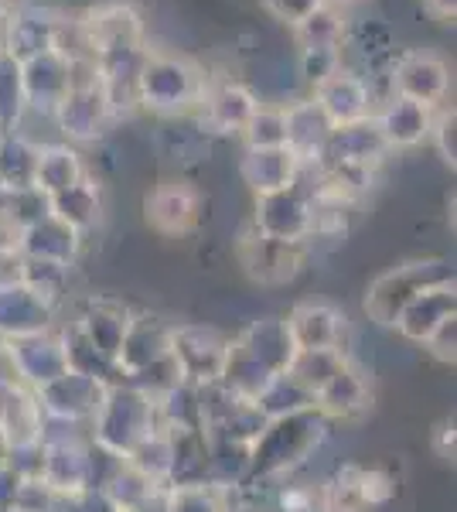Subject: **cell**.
<instances>
[{
    "mask_svg": "<svg viewBox=\"0 0 457 512\" xmlns=\"http://www.w3.org/2000/svg\"><path fill=\"white\" fill-rule=\"evenodd\" d=\"M328 434V420L318 410H301V414H287L277 420H267L253 444H249V475L246 482L256 478H280L290 475L297 465H304L318 444Z\"/></svg>",
    "mask_w": 457,
    "mask_h": 512,
    "instance_id": "cell-1",
    "label": "cell"
},
{
    "mask_svg": "<svg viewBox=\"0 0 457 512\" xmlns=\"http://www.w3.org/2000/svg\"><path fill=\"white\" fill-rule=\"evenodd\" d=\"M157 431V403L154 396L130 383L106 386L103 403H99L93 424H89V437L103 448L127 458L130 451L144 441L147 434Z\"/></svg>",
    "mask_w": 457,
    "mask_h": 512,
    "instance_id": "cell-2",
    "label": "cell"
},
{
    "mask_svg": "<svg viewBox=\"0 0 457 512\" xmlns=\"http://www.w3.org/2000/svg\"><path fill=\"white\" fill-rule=\"evenodd\" d=\"M444 280H454V270L447 260L403 263V267L386 270V274H379L372 280L369 291H365L362 308H365V315H369V321H376L382 328H393L396 318L403 315V308L413 297L434 284H444Z\"/></svg>",
    "mask_w": 457,
    "mask_h": 512,
    "instance_id": "cell-3",
    "label": "cell"
},
{
    "mask_svg": "<svg viewBox=\"0 0 457 512\" xmlns=\"http://www.w3.org/2000/svg\"><path fill=\"white\" fill-rule=\"evenodd\" d=\"M137 96L147 110L157 113H185L188 106L202 103L205 82L195 65L161 52H144L137 72Z\"/></svg>",
    "mask_w": 457,
    "mask_h": 512,
    "instance_id": "cell-4",
    "label": "cell"
},
{
    "mask_svg": "<svg viewBox=\"0 0 457 512\" xmlns=\"http://www.w3.org/2000/svg\"><path fill=\"white\" fill-rule=\"evenodd\" d=\"M0 362L7 366V379L28 386L31 393L48 386L62 373H69L62 335H58L55 328L35 332V335H21V338H7L4 352H0Z\"/></svg>",
    "mask_w": 457,
    "mask_h": 512,
    "instance_id": "cell-5",
    "label": "cell"
},
{
    "mask_svg": "<svg viewBox=\"0 0 457 512\" xmlns=\"http://www.w3.org/2000/svg\"><path fill=\"white\" fill-rule=\"evenodd\" d=\"M229 342L222 332L209 325H174L171 328V359L178 366L181 383L212 386L219 383L222 366H226Z\"/></svg>",
    "mask_w": 457,
    "mask_h": 512,
    "instance_id": "cell-6",
    "label": "cell"
},
{
    "mask_svg": "<svg viewBox=\"0 0 457 512\" xmlns=\"http://www.w3.org/2000/svg\"><path fill=\"white\" fill-rule=\"evenodd\" d=\"M314 198L301 188V178L284 192L256 198V233L280 239V243H307L314 236Z\"/></svg>",
    "mask_w": 457,
    "mask_h": 512,
    "instance_id": "cell-7",
    "label": "cell"
},
{
    "mask_svg": "<svg viewBox=\"0 0 457 512\" xmlns=\"http://www.w3.org/2000/svg\"><path fill=\"white\" fill-rule=\"evenodd\" d=\"M103 393H106V383H99L93 376L72 373L69 369V373L52 379L48 386L35 390V400L41 407V417L89 427L99 410V403H103Z\"/></svg>",
    "mask_w": 457,
    "mask_h": 512,
    "instance_id": "cell-8",
    "label": "cell"
},
{
    "mask_svg": "<svg viewBox=\"0 0 457 512\" xmlns=\"http://www.w3.org/2000/svg\"><path fill=\"white\" fill-rule=\"evenodd\" d=\"M110 117V99H106V89L99 79L72 82L69 93L62 96V103L55 106L58 127L72 140H96L106 123H110Z\"/></svg>",
    "mask_w": 457,
    "mask_h": 512,
    "instance_id": "cell-9",
    "label": "cell"
},
{
    "mask_svg": "<svg viewBox=\"0 0 457 512\" xmlns=\"http://www.w3.org/2000/svg\"><path fill=\"white\" fill-rule=\"evenodd\" d=\"M239 263L246 267V274L260 284H287L297 277V270L304 267V246L301 243H280L263 233H249L239 243Z\"/></svg>",
    "mask_w": 457,
    "mask_h": 512,
    "instance_id": "cell-10",
    "label": "cell"
},
{
    "mask_svg": "<svg viewBox=\"0 0 457 512\" xmlns=\"http://www.w3.org/2000/svg\"><path fill=\"white\" fill-rule=\"evenodd\" d=\"M284 321H287L290 342H294V352H307V349L345 352L348 325H345V315L335 308V304L304 301V304H297Z\"/></svg>",
    "mask_w": 457,
    "mask_h": 512,
    "instance_id": "cell-11",
    "label": "cell"
},
{
    "mask_svg": "<svg viewBox=\"0 0 457 512\" xmlns=\"http://www.w3.org/2000/svg\"><path fill=\"white\" fill-rule=\"evenodd\" d=\"M171 328L168 321L154 315H130L127 335H123L120 355H116V366H120L123 379L144 373L147 366L168 359L171 355Z\"/></svg>",
    "mask_w": 457,
    "mask_h": 512,
    "instance_id": "cell-12",
    "label": "cell"
},
{
    "mask_svg": "<svg viewBox=\"0 0 457 512\" xmlns=\"http://www.w3.org/2000/svg\"><path fill=\"white\" fill-rule=\"evenodd\" d=\"M393 86H396V96H406L413 103H423V106H440L447 96V86H451V72H447L444 59L430 52H410L396 62V72H393Z\"/></svg>",
    "mask_w": 457,
    "mask_h": 512,
    "instance_id": "cell-13",
    "label": "cell"
},
{
    "mask_svg": "<svg viewBox=\"0 0 457 512\" xmlns=\"http://www.w3.org/2000/svg\"><path fill=\"white\" fill-rule=\"evenodd\" d=\"M457 287L454 280H444V284H434L427 291H420L410 304L403 308V315L396 318V332H400L406 342L423 345L430 335L437 332L440 321H447L457 315Z\"/></svg>",
    "mask_w": 457,
    "mask_h": 512,
    "instance_id": "cell-14",
    "label": "cell"
},
{
    "mask_svg": "<svg viewBox=\"0 0 457 512\" xmlns=\"http://www.w3.org/2000/svg\"><path fill=\"white\" fill-rule=\"evenodd\" d=\"M314 103L331 120V127H348V123L369 120V86L352 76V72H331L328 79L314 82Z\"/></svg>",
    "mask_w": 457,
    "mask_h": 512,
    "instance_id": "cell-15",
    "label": "cell"
},
{
    "mask_svg": "<svg viewBox=\"0 0 457 512\" xmlns=\"http://www.w3.org/2000/svg\"><path fill=\"white\" fill-rule=\"evenodd\" d=\"M55 311L48 301L24 287L21 280L0 287V338H21V335H35V332H48L55 321Z\"/></svg>",
    "mask_w": 457,
    "mask_h": 512,
    "instance_id": "cell-16",
    "label": "cell"
},
{
    "mask_svg": "<svg viewBox=\"0 0 457 512\" xmlns=\"http://www.w3.org/2000/svg\"><path fill=\"white\" fill-rule=\"evenodd\" d=\"M21 82H24V103L35 110L55 113V106L62 103V96L69 93L72 76H69V59L55 48L35 55V59L21 62Z\"/></svg>",
    "mask_w": 457,
    "mask_h": 512,
    "instance_id": "cell-17",
    "label": "cell"
},
{
    "mask_svg": "<svg viewBox=\"0 0 457 512\" xmlns=\"http://www.w3.org/2000/svg\"><path fill=\"white\" fill-rule=\"evenodd\" d=\"M18 253L24 260H45V263L72 267V260L79 253V233L48 212V216L18 229Z\"/></svg>",
    "mask_w": 457,
    "mask_h": 512,
    "instance_id": "cell-18",
    "label": "cell"
},
{
    "mask_svg": "<svg viewBox=\"0 0 457 512\" xmlns=\"http://www.w3.org/2000/svg\"><path fill=\"white\" fill-rule=\"evenodd\" d=\"M372 407V390L365 383V376L352 366V359L338 369L328 383L314 393V410L328 420H355Z\"/></svg>",
    "mask_w": 457,
    "mask_h": 512,
    "instance_id": "cell-19",
    "label": "cell"
},
{
    "mask_svg": "<svg viewBox=\"0 0 457 512\" xmlns=\"http://www.w3.org/2000/svg\"><path fill=\"white\" fill-rule=\"evenodd\" d=\"M144 209L147 222L161 236H185L198 222V195L188 185H181V181H168V185H157L147 195Z\"/></svg>",
    "mask_w": 457,
    "mask_h": 512,
    "instance_id": "cell-20",
    "label": "cell"
},
{
    "mask_svg": "<svg viewBox=\"0 0 457 512\" xmlns=\"http://www.w3.org/2000/svg\"><path fill=\"white\" fill-rule=\"evenodd\" d=\"M331 130L335 127H331V120L324 117L314 99L287 106V151L301 161V168L321 164L324 147H328V140H331Z\"/></svg>",
    "mask_w": 457,
    "mask_h": 512,
    "instance_id": "cell-21",
    "label": "cell"
},
{
    "mask_svg": "<svg viewBox=\"0 0 457 512\" xmlns=\"http://www.w3.org/2000/svg\"><path fill=\"white\" fill-rule=\"evenodd\" d=\"M45 444V465L41 482L52 492H86V461H89V437H58Z\"/></svg>",
    "mask_w": 457,
    "mask_h": 512,
    "instance_id": "cell-22",
    "label": "cell"
},
{
    "mask_svg": "<svg viewBox=\"0 0 457 512\" xmlns=\"http://www.w3.org/2000/svg\"><path fill=\"white\" fill-rule=\"evenodd\" d=\"M232 342L243 349L256 366H263L270 376H280L294 359V342H290L287 321L284 318H260L246 328L239 338Z\"/></svg>",
    "mask_w": 457,
    "mask_h": 512,
    "instance_id": "cell-23",
    "label": "cell"
},
{
    "mask_svg": "<svg viewBox=\"0 0 457 512\" xmlns=\"http://www.w3.org/2000/svg\"><path fill=\"white\" fill-rule=\"evenodd\" d=\"M376 127L386 147H417L423 137H430L434 110L423 103H413L406 96H393L389 106L376 117Z\"/></svg>",
    "mask_w": 457,
    "mask_h": 512,
    "instance_id": "cell-24",
    "label": "cell"
},
{
    "mask_svg": "<svg viewBox=\"0 0 457 512\" xmlns=\"http://www.w3.org/2000/svg\"><path fill=\"white\" fill-rule=\"evenodd\" d=\"M301 161L287 151V147H267V151H246L243 158V178L253 188L256 198L284 192L301 178Z\"/></svg>",
    "mask_w": 457,
    "mask_h": 512,
    "instance_id": "cell-25",
    "label": "cell"
},
{
    "mask_svg": "<svg viewBox=\"0 0 457 512\" xmlns=\"http://www.w3.org/2000/svg\"><path fill=\"white\" fill-rule=\"evenodd\" d=\"M202 106H205V123L212 130H219V134H243V127L260 103L239 82H222L215 89H205Z\"/></svg>",
    "mask_w": 457,
    "mask_h": 512,
    "instance_id": "cell-26",
    "label": "cell"
},
{
    "mask_svg": "<svg viewBox=\"0 0 457 512\" xmlns=\"http://www.w3.org/2000/svg\"><path fill=\"white\" fill-rule=\"evenodd\" d=\"M72 325H76L79 332L106 355V359L116 362L120 345H123V335H127V325H130V311L120 308V304H113V301H89Z\"/></svg>",
    "mask_w": 457,
    "mask_h": 512,
    "instance_id": "cell-27",
    "label": "cell"
},
{
    "mask_svg": "<svg viewBox=\"0 0 457 512\" xmlns=\"http://www.w3.org/2000/svg\"><path fill=\"white\" fill-rule=\"evenodd\" d=\"M38 151L41 147L31 144L28 137L11 134V130L0 134V192L18 195L35 188Z\"/></svg>",
    "mask_w": 457,
    "mask_h": 512,
    "instance_id": "cell-28",
    "label": "cell"
},
{
    "mask_svg": "<svg viewBox=\"0 0 457 512\" xmlns=\"http://www.w3.org/2000/svg\"><path fill=\"white\" fill-rule=\"evenodd\" d=\"M86 178V168H82L79 154L65 144H52L38 151V168H35V188L45 198H52L65 188L79 185Z\"/></svg>",
    "mask_w": 457,
    "mask_h": 512,
    "instance_id": "cell-29",
    "label": "cell"
},
{
    "mask_svg": "<svg viewBox=\"0 0 457 512\" xmlns=\"http://www.w3.org/2000/svg\"><path fill=\"white\" fill-rule=\"evenodd\" d=\"M48 212L82 236L89 226H96V219H99V188H96V181L86 175L79 185H72V188H65V192L52 195V198H48Z\"/></svg>",
    "mask_w": 457,
    "mask_h": 512,
    "instance_id": "cell-30",
    "label": "cell"
},
{
    "mask_svg": "<svg viewBox=\"0 0 457 512\" xmlns=\"http://www.w3.org/2000/svg\"><path fill=\"white\" fill-rule=\"evenodd\" d=\"M127 465L137 468L147 482H154L157 489L171 485V465H174V441L168 431L157 427L154 434H147L134 451L127 454Z\"/></svg>",
    "mask_w": 457,
    "mask_h": 512,
    "instance_id": "cell-31",
    "label": "cell"
},
{
    "mask_svg": "<svg viewBox=\"0 0 457 512\" xmlns=\"http://www.w3.org/2000/svg\"><path fill=\"white\" fill-rule=\"evenodd\" d=\"M253 407L260 410L263 420H277V417H287V414H301V410H311L314 407V396L307 393L304 386L284 369L280 376L270 379L267 390L256 396Z\"/></svg>",
    "mask_w": 457,
    "mask_h": 512,
    "instance_id": "cell-32",
    "label": "cell"
},
{
    "mask_svg": "<svg viewBox=\"0 0 457 512\" xmlns=\"http://www.w3.org/2000/svg\"><path fill=\"white\" fill-rule=\"evenodd\" d=\"M348 362V352H338V349H307V352H294L290 359L287 373L304 386L307 393H318L331 376L338 373Z\"/></svg>",
    "mask_w": 457,
    "mask_h": 512,
    "instance_id": "cell-33",
    "label": "cell"
},
{
    "mask_svg": "<svg viewBox=\"0 0 457 512\" xmlns=\"http://www.w3.org/2000/svg\"><path fill=\"white\" fill-rule=\"evenodd\" d=\"M229 489L212 482L198 485H168L164 489V512H229Z\"/></svg>",
    "mask_w": 457,
    "mask_h": 512,
    "instance_id": "cell-34",
    "label": "cell"
},
{
    "mask_svg": "<svg viewBox=\"0 0 457 512\" xmlns=\"http://www.w3.org/2000/svg\"><path fill=\"white\" fill-rule=\"evenodd\" d=\"M164 489H157L154 482H147L144 475L137 472V468H130L127 461H123V468L113 475V482L106 485L103 495L110 499V506L116 512H137V509H144L147 502L154 499V495H161Z\"/></svg>",
    "mask_w": 457,
    "mask_h": 512,
    "instance_id": "cell-35",
    "label": "cell"
},
{
    "mask_svg": "<svg viewBox=\"0 0 457 512\" xmlns=\"http://www.w3.org/2000/svg\"><path fill=\"white\" fill-rule=\"evenodd\" d=\"M249 151H267V147H287V106H256V113L243 127Z\"/></svg>",
    "mask_w": 457,
    "mask_h": 512,
    "instance_id": "cell-36",
    "label": "cell"
},
{
    "mask_svg": "<svg viewBox=\"0 0 457 512\" xmlns=\"http://www.w3.org/2000/svg\"><path fill=\"white\" fill-rule=\"evenodd\" d=\"M24 82H21V62L0 48V130H11L24 113Z\"/></svg>",
    "mask_w": 457,
    "mask_h": 512,
    "instance_id": "cell-37",
    "label": "cell"
},
{
    "mask_svg": "<svg viewBox=\"0 0 457 512\" xmlns=\"http://www.w3.org/2000/svg\"><path fill=\"white\" fill-rule=\"evenodd\" d=\"M263 4H267V11L277 21L297 28V24H304L307 18H314L321 7H328V0H263Z\"/></svg>",
    "mask_w": 457,
    "mask_h": 512,
    "instance_id": "cell-38",
    "label": "cell"
},
{
    "mask_svg": "<svg viewBox=\"0 0 457 512\" xmlns=\"http://www.w3.org/2000/svg\"><path fill=\"white\" fill-rule=\"evenodd\" d=\"M423 349L434 355L437 362H444V366H454V359H457V315L440 321L437 332L423 342Z\"/></svg>",
    "mask_w": 457,
    "mask_h": 512,
    "instance_id": "cell-39",
    "label": "cell"
},
{
    "mask_svg": "<svg viewBox=\"0 0 457 512\" xmlns=\"http://www.w3.org/2000/svg\"><path fill=\"white\" fill-rule=\"evenodd\" d=\"M454 110H444L440 117L434 120V127H430V137H434V144H437V151H440V158H444L447 164L454 168V161H457V147H454Z\"/></svg>",
    "mask_w": 457,
    "mask_h": 512,
    "instance_id": "cell-40",
    "label": "cell"
},
{
    "mask_svg": "<svg viewBox=\"0 0 457 512\" xmlns=\"http://www.w3.org/2000/svg\"><path fill=\"white\" fill-rule=\"evenodd\" d=\"M427 11L440 21H454L457 14V0H427Z\"/></svg>",
    "mask_w": 457,
    "mask_h": 512,
    "instance_id": "cell-41",
    "label": "cell"
},
{
    "mask_svg": "<svg viewBox=\"0 0 457 512\" xmlns=\"http://www.w3.org/2000/svg\"><path fill=\"white\" fill-rule=\"evenodd\" d=\"M11 7V0H0V18H4V11Z\"/></svg>",
    "mask_w": 457,
    "mask_h": 512,
    "instance_id": "cell-42",
    "label": "cell"
},
{
    "mask_svg": "<svg viewBox=\"0 0 457 512\" xmlns=\"http://www.w3.org/2000/svg\"><path fill=\"white\" fill-rule=\"evenodd\" d=\"M229 512H239V509H229Z\"/></svg>",
    "mask_w": 457,
    "mask_h": 512,
    "instance_id": "cell-43",
    "label": "cell"
},
{
    "mask_svg": "<svg viewBox=\"0 0 457 512\" xmlns=\"http://www.w3.org/2000/svg\"><path fill=\"white\" fill-rule=\"evenodd\" d=\"M328 4H331V0H328Z\"/></svg>",
    "mask_w": 457,
    "mask_h": 512,
    "instance_id": "cell-44",
    "label": "cell"
}]
</instances>
